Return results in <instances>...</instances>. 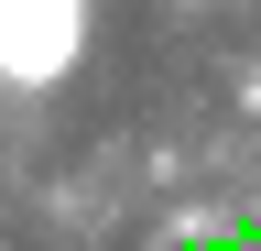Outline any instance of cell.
<instances>
[{
  "mask_svg": "<svg viewBox=\"0 0 261 251\" xmlns=\"http://www.w3.org/2000/svg\"><path fill=\"white\" fill-rule=\"evenodd\" d=\"M87 55V0H0V87L44 99Z\"/></svg>",
  "mask_w": 261,
  "mask_h": 251,
  "instance_id": "obj_1",
  "label": "cell"
}]
</instances>
